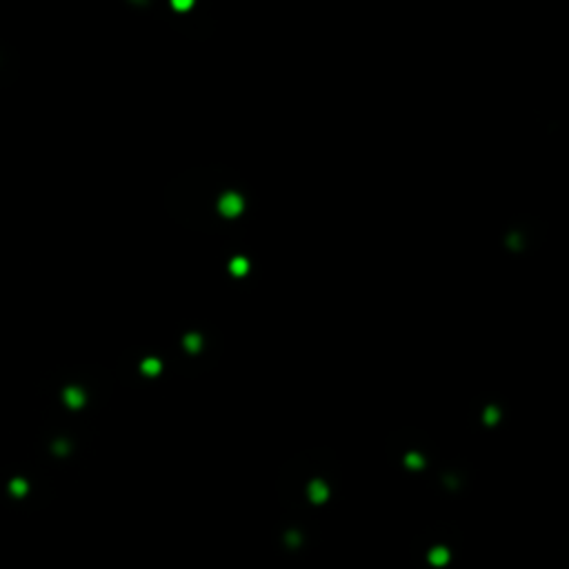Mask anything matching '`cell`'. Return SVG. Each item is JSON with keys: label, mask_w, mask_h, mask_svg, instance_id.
Here are the masks:
<instances>
[{"label": "cell", "mask_w": 569, "mask_h": 569, "mask_svg": "<svg viewBox=\"0 0 569 569\" xmlns=\"http://www.w3.org/2000/svg\"><path fill=\"white\" fill-rule=\"evenodd\" d=\"M220 209H222V214H227V216H236L238 211L243 209V203L238 196H225L220 203Z\"/></svg>", "instance_id": "obj_1"}, {"label": "cell", "mask_w": 569, "mask_h": 569, "mask_svg": "<svg viewBox=\"0 0 569 569\" xmlns=\"http://www.w3.org/2000/svg\"><path fill=\"white\" fill-rule=\"evenodd\" d=\"M65 400H67V405H71V407H80L85 398H82L80 389H67V392H65Z\"/></svg>", "instance_id": "obj_2"}]
</instances>
